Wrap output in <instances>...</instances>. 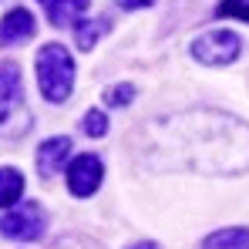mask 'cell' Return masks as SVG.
<instances>
[{"label": "cell", "instance_id": "cell-1", "mask_svg": "<svg viewBox=\"0 0 249 249\" xmlns=\"http://www.w3.org/2000/svg\"><path fill=\"white\" fill-rule=\"evenodd\" d=\"M31 128V111L24 101L20 88V68L17 64H0V135L3 138H20Z\"/></svg>", "mask_w": 249, "mask_h": 249}, {"label": "cell", "instance_id": "cell-2", "mask_svg": "<svg viewBox=\"0 0 249 249\" xmlns=\"http://www.w3.org/2000/svg\"><path fill=\"white\" fill-rule=\"evenodd\" d=\"M37 88L47 101H64L74 88V61L61 44L37 51Z\"/></svg>", "mask_w": 249, "mask_h": 249}, {"label": "cell", "instance_id": "cell-3", "mask_svg": "<svg viewBox=\"0 0 249 249\" xmlns=\"http://www.w3.org/2000/svg\"><path fill=\"white\" fill-rule=\"evenodd\" d=\"M239 47H243L239 34H232V31H209V34H202L192 44V54L202 64H229V61L239 57Z\"/></svg>", "mask_w": 249, "mask_h": 249}, {"label": "cell", "instance_id": "cell-4", "mask_svg": "<svg viewBox=\"0 0 249 249\" xmlns=\"http://www.w3.org/2000/svg\"><path fill=\"white\" fill-rule=\"evenodd\" d=\"M105 178V165L98 155H78L71 168H68V189L78 196V199H88Z\"/></svg>", "mask_w": 249, "mask_h": 249}, {"label": "cell", "instance_id": "cell-5", "mask_svg": "<svg viewBox=\"0 0 249 249\" xmlns=\"http://www.w3.org/2000/svg\"><path fill=\"white\" fill-rule=\"evenodd\" d=\"M0 229H3L10 239H34V236H41V229H44L41 206H37V202H24V206L10 209V215L3 219Z\"/></svg>", "mask_w": 249, "mask_h": 249}, {"label": "cell", "instance_id": "cell-6", "mask_svg": "<svg viewBox=\"0 0 249 249\" xmlns=\"http://www.w3.org/2000/svg\"><path fill=\"white\" fill-rule=\"evenodd\" d=\"M31 34H34V17H31V10H24V7H14V10L0 20V47L24 44Z\"/></svg>", "mask_w": 249, "mask_h": 249}, {"label": "cell", "instance_id": "cell-7", "mask_svg": "<svg viewBox=\"0 0 249 249\" xmlns=\"http://www.w3.org/2000/svg\"><path fill=\"white\" fill-rule=\"evenodd\" d=\"M68 155H71V138H64V135L47 138L37 148V168H41V175H54L57 168L68 162Z\"/></svg>", "mask_w": 249, "mask_h": 249}, {"label": "cell", "instance_id": "cell-8", "mask_svg": "<svg viewBox=\"0 0 249 249\" xmlns=\"http://www.w3.org/2000/svg\"><path fill=\"white\" fill-rule=\"evenodd\" d=\"M88 7L91 3H84V0H74V3H68V0H47L44 3V14L51 17V24H57V27H78L81 24V17L88 14Z\"/></svg>", "mask_w": 249, "mask_h": 249}, {"label": "cell", "instance_id": "cell-9", "mask_svg": "<svg viewBox=\"0 0 249 249\" xmlns=\"http://www.w3.org/2000/svg\"><path fill=\"white\" fill-rule=\"evenodd\" d=\"M202 249H249V229H219L206 239Z\"/></svg>", "mask_w": 249, "mask_h": 249}, {"label": "cell", "instance_id": "cell-10", "mask_svg": "<svg viewBox=\"0 0 249 249\" xmlns=\"http://www.w3.org/2000/svg\"><path fill=\"white\" fill-rule=\"evenodd\" d=\"M24 192V175L17 168H0V206H14Z\"/></svg>", "mask_w": 249, "mask_h": 249}, {"label": "cell", "instance_id": "cell-11", "mask_svg": "<svg viewBox=\"0 0 249 249\" xmlns=\"http://www.w3.org/2000/svg\"><path fill=\"white\" fill-rule=\"evenodd\" d=\"M105 27H108L105 20H81V24L74 27V31H78V47H81V51H91L94 41L101 37V31H105Z\"/></svg>", "mask_w": 249, "mask_h": 249}, {"label": "cell", "instance_id": "cell-12", "mask_svg": "<svg viewBox=\"0 0 249 249\" xmlns=\"http://www.w3.org/2000/svg\"><path fill=\"white\" fill-rule=\"evenodd\" d=\"M84 131H88L91 138H101V135L108 131V115H105V111H88V118H84Z\"/></svg>", "mask_w": 249, "mask_h": 249}, {"label": "cell", "instance_id": "cell-13", "mask_svg": "<svg viewBox=\"0 0 249 249\" xmlns=\"http://www.w3.org/2000/svg\"><path fill=\"white\" fill-rule=\"evenodd\" d=\"M215 17H239V20H249V3H219V7H215Z\"/></svg>", "mask_w": 249, "mask_h": 249}, {"label": "cell", "instance_id": "cell-14", "mask_svg": "<svg viewBox=\"0 0 249 249\" xmlns=\"http://www.w3.org/2000/svg\"><path fill=\"white\" fill-rule=\"evenodd\" d=\"M105 98H108V105H128V101L135 98V91H131L128 84H118V88H111Z\"/></svg>", "mask_w": 249, "mask_h": 249}, {"label": "cell", "instance_id": "cell-15", "mask_svg": "<svg viewBox=\"0 0 249 249\" xmlns=\"http://www.w3.org/2000/svg\"><path fill=\"white\" fill-rule=\"evenodd\" d=\"M135 249H159L155 243H142V246H135Z\"/></svg>", "mask_w": 249, "mask_h": 249}]
</instances>
